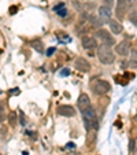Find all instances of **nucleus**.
Wrapping results in <instances>:
<instances>
[{
	"label": "nucleus",
	"mask_w": 137,
	"mask_h": 155,
	"mask_svg": "<svg viewBox=\"0 0 137 155\" xmlns=\"http://www.w3.org/2000/svg\"><path fill=\"white\" fill-rule=\"evenodd\" d=\"M97 56H99V61L104 64H110L115 61V55H114L111 47L110 45H106V44L99 45V48H97Z\"/></svg>",
	"instance_id": "f257e3e1"
},
{
	"label": "nucleus",
	"mask_w": 137,
	"mask_h": 155,
	"mask_svg": "<svg viewBox=\"0 0 137 155\" xmlns=\"http://www.w3.org/2000/svg\"><path fill=\"white\" fill-rule=\"evenodd\" d=\"M110 88H111V85L108 81H106V80H97L93 85V91L96 95L102 96V95H106L110 92Z\"/></svg>",
	"instance_id": "f03ea898"
},
{
	"label": "nucleus",
	"mask_w": 137,
	"mask_h": 155,
	"mask_svg": "<svg viewBox=\"0 0 137 155\" xmlns=\"http://www.w3.org/2000/svg\"><path fill=\"white\" fill-rule=\"evenodd\" d=\"M96 36L103 41V44H106V45H110V47H111V45H114V44H115L114 37H113V36H110V33H108L107 30H104V29L97 30Z\"/></svg>",
	"instance_id": "7ed1b4c3"
},
{
	"label": "nucleus",
	"mask_w": 137,
	"mask_h": 155,
	"mask_svg": "<svg viewBox=\"0 0 137 155\" xmlns=\"http://www.w3.org/2000/svg\"><path fill=\"white\" fill-rule=\"evenodd\" d=\"M74 66H76V69L78 71H81V73H88V71L90 70V64L85 58H77L76 62H74Z\"/></svg>",
	"instance_id": "20e7f679"
},
{
	"label": "nucleus",
	"mask_w": 137,
	"mask_h": 155,
	"mask_svg": "<svg viewBox=\"0 0 137 155\" xmlns=\"http://www.w3.org/2000/svg\"><path fill=\"white\" fill-rule=\"evenodd\" d=\"M56 111H58V114L62 115V117H74V115H76V110H74L71 106H66V104L59 106Z\"/></svg>",
	"instance_id": "39448f33"
},
{
	"label": "nucleus",
	"mask_w": 137,
	"mask_h": 155,
	"mask_svg": "<svg viewBox=\"0 0 137 155\" xmlns=\"http://www.w3.org/2000/svg\"><path fill=\"white\" fill-rule=\"evenodd\" d=\"M77 106H78V108L81 110V111H84L85 108L90 107V99H89V96H88L86 94H81V95H80V97L77 99Z\"/></svg>",
	"instance_id": "423d86ee"
},
{
	"label": "nucleus",
	"mask_w": 137,
	"mask_h": 155,
	"mask_svg": "<svg viewBox=\"0 0 137 155\" xmlns=\"http://www.w3.org/2000/svg\"><path fill=\"white\" fill-rule=\"evenodd\" d=\"M130 8V7L128 6V3H126L125 0H118V6H117V17L119 18V19H122L123 17H125V14L128 12V10Z\"/></svg>",
	"instance_id": "0eeeda50"
},
{
	"label": "nucleus",
	"mask_w": 137,
	"mask_h": 155,
	"mask_svg": "<svg viewBox=\"0 0 137 155\" xmlns=\"http://www.w3.org/2000/svg\"><path fill=\"white\" fill-rule=\"evenodd\" d=\"M82 47L85 50H93L97 47V41L95 37H89V36H85L82 37Z\"/></svg>",
	"instance_id": "6e6552de"
},
{
	"label": "nucleus",
	"mask_w": 137,
	"mask_h": 155,
	"mask_svg": "<svg viewBox=\"0 0 137 155\" xmlns=\"http://www.w3.org/2000/svg\"><path fill=\"white\" fill-rule=\"evenodd\" d=\"M97 129L96 128H90L86 132V146L93 147V144L96 143V137H97Z\"/></svg>",
	"instance_id": "1a4fd4ad"
},
{
	"label": "nucleus",
	"mask_w": 137,
	"mask_h": 155,
	"mask_svg": "<svg viewBox=\"0 0 137 155\" xmlns=\"http://www.w3.org/2000/svg\"><path fill=\"white\" fill-rule=\"evenodd\" d=\"M115 52L119 54L121 56H126L129 54V43L128 41H121L115 45Z\"/></svg>",
	"instance_id": "9d476101"
},
{
	"label": "nucleus",
	"mask_w": 137,
	"mask_h": 155,
	"mask_svg": "<svg viewBox=\"0 0 137 155\" xmlns=\"http://www.w3.org/2000/svg\"><path fill=\"white\" fill-rule=\"evenodd\" d=\"M82 115H84V121H96V111H95L93 107H88L82 111Z\"/></svg>",
	"instance_id": "9b49d317"
},
{
	"label": "nucleus",
	"mask_w": 137,
	"mask_h": 155,
	"mask_svg": "<svg viewBox=\"0 0 137 155\" xmlns=\"http://www.w3.org/2000/svg\"><path fill=\"white\" fill-rule=\"evenodd\" d=\"M108 25H110V29L114 35H121L122 33V25L115 19H108Z\"/></svg>",
	"instance_id": "f8f14e48"
},
{
	"label": "nucleus",
	"mask_w": 137,
	"mask_h": 155,
	"mask_svg": "<svg viewBox=\"0 0 137 155\" xmlns=\"http://www.w3.org/2000/svg\"><path fill=\"white\" fill-rule=\"evenodd\" d=\"M30 45H32V48L34 51H37V52H40V54L44 52V45H43V43H41V40H38V38L33 40L32 43H30Z\"/></svg>",
	"instance_id": "ddd939ff"
},
{
	"label": "nucleus",
	"mask_w": 137,
	"mask_h": 155,
	"mask_svg": "<svg viewBox=\"0 0 137 155\" xmlns=\"http://www.w3.org/2000/svg\"><path fill=\"white\" fill-rule=\"evenodd\" d=\"M99 15L102 18H107V19H110V17H111V7H107V6L99 7Z\"/></svg>",
	"instance_id": "4468645a"
},
{
	"label": "nucleus",
	"mask_w": 137,
	"mask_h": 155,
	"mask_svg": "<svg viewBox=\"0 0 137 155\" xmlns=\"http://www.w3.org/2000/svg\"><path fill=\"white\" fill-rule=\"evenodd\" d=\"M89 24L93 28H100L103 25V21L100 18H97L96 15H89Z\"/></svg>",
	"instance_id": "2eb2a0df"
},
{
	"label": "nucleus",
	"mask_w": 137,
	"mask_h": 155,
	"mask_svg": "<svg viewBox=\"0 0 137 155\" xmlns=\"http://www.w3.org/2000/svg\"><path fill=\"white\" fill-rule=\"evenodd\" d=\"M54 11H56V14L59 15V17H66L67 15V8L64 7V4H58V6L54 8Z\"/></svg>",
	"instance_id": "dca6fc26"
},
{
	"label": "nucleus",
	"mask_w": 137,
	"mask_h": 155,
	"mask_svg": "<svg viewBox=\"0 0 137 155\" xmlns=\"http://www.w3.org/2000/svg\"><path fill=\"white\" fill-rule=\"evenodd\" d=\"M8 121H10V125H11V126H15V125H17V113H15V111H11V113H10V114H8Z\"/></svg>",
	"instance_id": "f3484780"
},
{
	"label": "nucleus",
	"mask_w": 137,
	"mask_h": 155,
	"mask_svg": "<svg viewBox=\"0 0 137 155\" xmlns=\"http://www.w3.org/2000/svg\"><path fill=\"white\" fill-rule=\"evenodd\" d=\"M129 66L133 68V69H137V54H136V56H132L130 58V61H129Z\"/></svg>",
	"instance_id": "a211bd4d"
},
{
	"label": "nucleus",
	"mask_w": 137,
	"mask_h": 155,
	"mask_svg": "<svg viewBox=\"0 0 137 155\" xmlns=\"http://www.w3.org/2000/svg\"><path fill=\"white\" fill-rule=\"evenodd\" d=\"M4 120V104L0 102V121Z\"/></svg>",
	"instance_id": "6ab92c4d"
},
{
	"label": "nucleus",
	"mask_w": 137,
	"mask_h": 155,
	"mask_svg": "<svg viewBox=\"0 0 137 155\" xmlns=\"http://www.w3.org/2000/svg\"><path fill=\"white\" fill-rule=\"evenodd\" d=\"M130 21L134 25H137V12H133V15L130 14Z\"/></svg>",
	"instance_id": "aec40b11"
},
{
	"label": "nucleus",
	"mask_w": 137,
	"mask_h": 155,
	"mask_svg": "<svg viewBox=\"0 0 137 155\" xmlns=\"http://www.w3.org/2000/svg\"><path fill=\"white\" fill-rule=\"evenodd\" d=\"M103 2H104V6H107V7L114 6V0H103Z\"/></svg>",
	"instance_id": "412c9836"
},
{
	"label": "nucleus",
	"mask_w": 137,
	"mask_h": 155,
	"mask_svg": "<svg viewBox=\"0 0 137 155\" xmlns=\"http://www.w3.org/2000/svg\"><path fill=\"white\" fill-rule=\"evenodd\" d=\"M54 52H55V48H54V47L48 48V50H47V56H51V55H52Z\"/></svg>",
	"instance_id": "4be33fe9"
},
{
	"label": "nucleus",
	"mask_w": 137,
	"mask_h": 155,
	"mask_svg": "<svg viewBox=\"0 0 137 155\" xmlns=\"http://www.w3.org/2000/svg\"><path fill=\"white\" fill-rule=\"evenodd\" d=\"M21 124H22V125H25V124H26V121H25V115L22 114V113H21V121H19Z\"/></svg>",
	"instance_id": "5701e85b"
},
{
	"label": "nucleus",
	"mask_w": 137,
	"mask_h": 155,
	"mask_svg": "<svg viewBox=\"0 0 137 155\" xmlns=\"http://www.w3.org/2000/svg\"><path fill=\"white\" fill-rule=\"evenodd\" d=\"M15 12H17V7H15V6L10 7V14H15Z\"/></svg>",
	"instance_id": "b1692460"
},
{
	"label": "nucleus",
	"mask_w": 137,
	"mask_h": 155,
	"mask_svg": "<svg viewBox=\"0 0 137 155\" xmlns=\"http://www.w3.org/2000/svg\"><path fill=\"white\" fill-rule=\"evenodd\" d=\"M125 2L128 3V6H129V7H132V6L134 4V2H136V0H125Z\"/></svg>",
	"instance_id": "393cba45"
},
{
	"label": "nucleus",
	"mask_w": 137,
	"mask_h": 155,
	"mask_svg": "<svg viewBox=\"0 0 137 155\" xmlns=\"http://www.w3.org/2000/svg\"><path fill=\"white\" fill-rule=\"evenodd\" d=\"M69 73H70V70H69V69H64V70H62V76H67Z\"/></svg>",
	"instance_id": "a878e982"
},
{
	"label": "nucleus",
	"mask_w": 137,
	"mask_h": 155,
	"mask_svg": "<svg viewBox=\"0 0 137 155\" xmlns=\"http://www.w3.org/2000/svg\"><path fill=\"white\" fill-rule=\"evenodd\" d=\"M129 148H130V151L132 150H134V141L133 140H130V146H129Z\"/></svg>",
	"instance_id": "bb28decb"
},
{
	"label": "nucleus",
	"mask_w": 137,
	"mask_h": 155,
	"mask_svg": "<svg viewBox=\"0 0 137 155\" xmlns=\"http://www.w3.org/2000/svg\"><path fill=\"white\" fill-rule=\"evenodd\" d=\"M133 151H134V155H137V140L134 141V150Z\"/></svg>",
	"instance_id": "cd10ccee"
}]
</instances>
